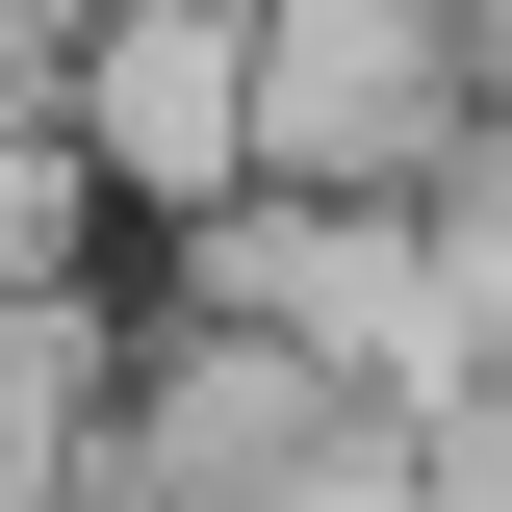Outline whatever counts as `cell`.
I'll use <instances>...</instances> for the list:
<instances>
[{
	"mask_svg": "<svg viewBox=\"0 0 512 512\" xmlns=\"http://www.w3.org/2000/svg\"><path fill=\"white\" fill-rule=\"evenodd\" d=\"M256 512H410V410H333V436L282 461V487H256Z\"/></svg>",
	"mask_w": 512,
	"mask_h": 512,
	"instance_id": "8992f818",
	"label": "cell"
},
{
	"mask_svg": "<svg viewBox=\"0 0 512 512\" xmlns=\"http://www.w3.org/2000/svg\"><path fill=\"white\" fill-rule=\"evenodd\" d=\"M128 410V256L103 282H0V512H77Z\"/></svg>",
	"mask_w": 512,
	"mask_h": 512,
	"instance_id": "277c9868",
	"label": "cell"
},
{
	"mask_svg": "<svg viewBox=\"0 0 512 512\" xmlns=\"http://www.w3.org/2000/svg\"><path fill=\"white\" fill-rule=\"evenodd\" d=\"M52 128L103 180V231H205L256 180V0H77L52 26Z\"/></svg>",
	"mask_w": 512,
	"mask_h": 512,
	"instance_id": "3957f363",
	"label": "cell"
},
{
	"mask_svg": "<svg viewBox=\"0 0 512 512\" xmlns=\"http://www.w3.org/2000/svg\"><path fill=\"white\" fill-rule=\"evenodd\" d=\"M333 410H359V384H333L308 333H256V308H205V282L128 256V410H103V487L128 512H256Z\"/></svg>",
	"mask_w": 512,
	"mask_h": 512,
	"instance_id": "7a4b0ae2",
	"label": "cell"
},
{
	"mask_svg": "<svg viewBox=\"0 0 512 512\" xmlns=\"http://www.w3.org/2000/svg\"><path fill=\"white\" fill-rule=\"evenodd\" d=\"M103 180H77V128H52V77H0V282H103Z\"/></svg>",
	"mask_w": 512,
	"mask_h": 512,
	"instance_id": "5b68a950",
	"label": "cell"
},
{
	"mask_svg": "<svg viewBox=\"0 0 512 512\" xmlns=\"http://www.w3.org/2000/svg\"><path fill=\"white\" fill-rule=\"evenodd\" d=\"M487 0H256V180L308 205H436L487 154Z\"/></svg>",
	"mask_w": 512,
	"mask_h": 512,
	"instance_id": "6da1fadb",
	"label": "cell"
}]
</instances>
